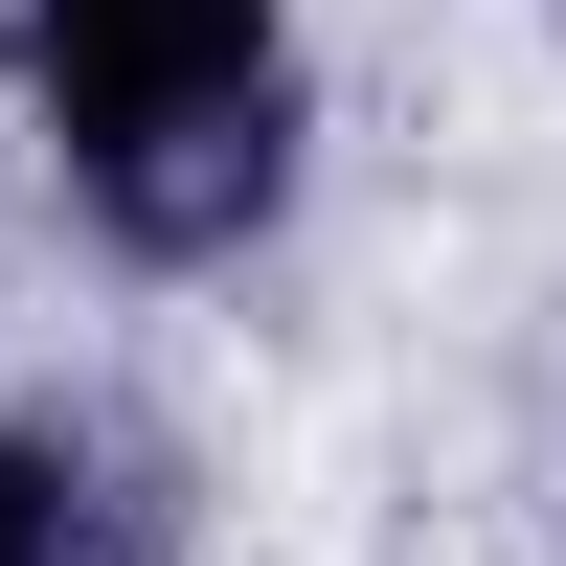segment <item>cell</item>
Masks as SVG:
<instances>
[{
  "label": "cell",
  "mask_w": 566,
  "mask_h": 566,
  "mask_svg": "<svg viewBox=\"0 0 566 566\" xmlns=\"http://www.w3.org/2000/svg\"><path fill=\"white\" fill-rule=\"evenodd\" d=\"M23 91L69 136L91 227L159 250V272L250 250L272 181H295V45H272V0H23Z\"/></svg>",
  "instance_id": "6da1fadb"
},
{
  "label": "cell",
  "mask_w": 566,
  "mask_h": 566,
  "mask_svg": "<svg viewBox=\"0 0 566 566\" xmlns=\"http://www.w3.org/2000/svg\"><path fill=\"white\" fill-rule=\"evenodd\" d=\"M0 566H69V476H45L23 431H0Z\"/></svg>",
  "instance_id": "7a4b0ae2"
}]
</instances>
